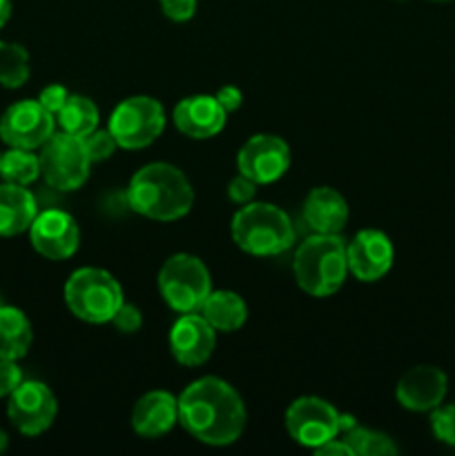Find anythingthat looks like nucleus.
I'll return each instance as SVG.
<instances>
[{"label":"nucleus","mask_w":455,"mask_h":456,"mask_svg":"<svg viewBox=\"0 0 455 456\" xmlns=\"http://www.w3.org/2000/svg\"><path fill=\"white\" fill-rule=\"evenodd\" d=\"M245 405L219 377L196 379L178 396V423L205 445H230L244 435Z\"/></svg>","instance_id":"1"},{"label":"nucleus","mask_w":455,"mask_h":456,"mask_svg":"<svg viewBox=\"0 0 455 456\" xmlns=\"http://www.w3.org/2000/svg\"><path fill=\"white\" fill-rule=\"evenodd\" d=\"M128 205L132 212L152 221H178L194 205V190L178 167L170 163H150L129 181Z\"/></svg>","instance_id":"2"},{"label":"nucleus","mask_w":455,"mask_h":456,"mask_svg":"<svg viewBox=\"0 0 455 456\" xmlns=\"http://www.w3.org/2000/svg\"><path fill=\"white\" fill-rule=\"evenodd\" d=\"M294 281L306 294L333 297L348 274L346 243L339 234H312L299 245L293 261Z\"/></svg>","instance_id":"3"},{"label":"nucleus","mask_w":455,"mask_h":456,"mask_svg":"<svg viewBox=\"0 0 455 456\" xmlns=\"http://www.w3.org/2000/svg\"><path fill=\"white\" fill-rule=\"evenodd\" d=\"M232 240L252 256H277L294 243L288 214L272 203H245L232 218Z\"/></svg>","instance_id":"4"},{"label":"nucleus","mask_w":455,"mask_h":456,"mask_svg":"<svg viewBox=\"0 0 455 456\" xmlns=\"http://www.w3.org/2000/svg\"><path fill=\"white\" fill-rule=\"evenodd\" d=\"M65 303L76 319L85 323H110L123 305V288L101 267H80L67 279Z\"/></svg>","instance_id":"5"},{"label":"nucleus","mask_w":455,"mask_h":456,"mask_svg":"<svg viewBox=\"0 0 455 456\" xmlns=\"http://www.w3.org/2000/svg\"><path fill=\"white\" fill-rule=\"evenodd\" d=\"M159 292L178 314L199 312L212 292V279L203 261L192 254H174L159 270Z\"/></svg>","instance_id":"6"},{"label":"nucleus","mask_w":455,"mask_h":456,"mask_svg":"<svg viewBox=\"0 0 455 456\" xmlns=\"http://www.w3.org/2000/svg\"><path fill=\"white\" fill-rule=\"evenodd\" d=\"M40 176L58 191H74L87 181L92 159L80 136L61 132L40 147Z\"/></svg>","instance_id":"7"},{"label":"nucleus","mask_w":455,"mask_h":456,"mask_svg":"<svg viewBox=\"0 0 455 456\" xmlns=\"http://www.w3.org/2000/svg\"><path fill=\"white\" fill-rule=\"evenodd\" d=\"M120 150H143L152 145L165 129V110L156 98H125L110 116L107 125Z\"/></svg>","instance_id":"8"},{"label":"nucleus","mask_w":455,"mask_h":456,"mask_svg":"<svg viewBox=\"0 0 455 456\" xmlns=\"http://www.w3.org/2000/svg\"><path fill=\"white\" fill-rule=\"evenodd\" d=\"M285 428L299 445L317 450L326 441L342 435V412L319 396H302L290 403Z\"/></svg>","instance_id":"9"},{"label":"nucleus","mask_w":455,"mask_h":456,"mask_svg":"<svg viewBox=\"0 0 455 456\" xmlns=\"http://www.w3.org/2000/svg\"><path fill=\"white\" fill-rule=\"evenodd\" d=\"M56 132V116L38 101H18L0 116V141L21 150H40Z\"/></svg>","instance_id":"10"},{"label":"nucleus","mask_w":455,"mask_h":456,"mask_svg":"<svg viewBox=\"0 0 455 456\" xmlns=\"http://www.w3.org/2000/svg\"><path fill=\"white\" fill-rule=\"evenodd\" d=\"M58 414L54 392L40 381H22L7 396V417L25 436H38L49 430Z\"/></svg>","instance_id":"11"},{"label":"nucleus","mask_w":455,"mask_h":456,"mask_svg":"<svg viewBox=\"0 0 455 456\" xmlns=\"http://www.w3.org/2000/svg\"><path fill=\"white\" fill-rule=\"evenodd\" d=\"M236 167L239 174L252 178L257 185L279 181L290 167L288 142L272 134H254L239 150Z\"/></svg>","instance_id":"12"},{"label":"nucleus","mask_w":455,"mask_h":456,"mask_svg":"<svg viewBox=\"0 0 455 456\" xmlns=\"http://www.w3.org/2000/svg\"><path fill=\"white\" fill-rule=\"evenodd\" d=\"M31 248L49 261H67L80 243V230L74 216L62 209H45L36 214L29 227Z\"/></svg>","instance_id":"13"},{"label":"nucleus","mask_w":455,"mask_h":456,"mask_svg":"<svg viewBox=\"0 0 455 456\" xmlns=\"http://www.w3.org/2000/svg\"><path fill=\"white\" fill-rule=\"evenodd\" d=\"M348 272L361 283H373L388 274L395 258L391 239L379 230H361L346 245Z\"/></svg>","instance_id":"14"},{"label":"nucleus","mask_w":455,"mask_h":456,"mask_svg":"<svg viewBox=\"0 0 455 456\" xmlns=\"http://www.w3.org/2000/svg\"><path fill=\"white\" fill-rule=\"evenodd\" d=\"M217 346V330L199 314H181L170 330V352L186 368L203 365Z\"/></svg>","instance_id":"15"},{"label":"nucleus","mask_w":455,"mask_h":456,"mask_svg":"<svg viewBox=\"0 0 455 456\" xmlns=\"http://www.w3.org/2000/svg\"><path fill=\"white\" fill-rule=\"evenodd\" d=\"M449 387V379L435 365L410 368L397 383V401L410 412H433L442 405Z\"/></svg>","instance_id":"16"},{"label":"nucleus","mask_w":455,"mask_h":456,"mask_svg":"<svg viewBox=\"0 0 455 456\" xmlns=\"http://www.w3.org/2000/svg\"><path fill=\"white\" fill-rule=\"evenodd\" d=\"M228 111L219 105L217 96L208 94H196L187 96L174 107V125L178 132L187 138H212L226 127Z\"/></svg>","instance_id":"17"},{"label":"nucleus","mask_w":455,"mask_h":456,"mask_svg":"<svg viewBox=\"0 0 455 456\" xmlns=\"http://www.w3.org/2000/svg\"><path fill=\"white\" fill-rule=\"evenodd\" d=\"M178 423V399L170 392H147L134 403L132 428L145 439H159Z\"/></svg>","instance_id":"18"},{"label":"nucleus","mask_w":455,"mask_h":456,"mask_svg":"<svg viewBox=\"0 0 455 456\" xmlns=\"http://www.w3.org/2000/svg\"><path fill=\"white\" fill-rule=\"evenodd\" d=\"M303 221L315 234H339L348 223V203L333 187H315L303 200Z\"/></svg>","instance_id":"19"},{"label":"nucleus","mask_w":455,"mask_h":456,"mask_svg":"<svg viewBox=\"0 0 455 456\" xmlns=\"http://www.w3.org/2000/svg\"><path fill=\"white\" fill-rule=\"evenodd\" d=\"M36 214H38V203L25 185L0 183V236L3 239L29 232Z\"/></svg>","instance_id":"20"},{"label":"nucleus","mask_w":455,"mask_h":456,"mask_svg":"<svg viewBox=\"0 0 455 456\" xmlns=\"http://www.w3.org/2000/svg\"><path fill=\"white\" fill-rule=\"evenodd\" d=\"M199 314L212 325L217 332H236L248 321V305L244 298L230 289H217L210 292L201 305Z\"/></svg>","instance_id":"21"},{"label":"nucleus","mask_w":455,"mask_h":456,"mask_svg":"<svg viewBox=\"0 0 455 456\" xmlns=\"http://www.w3.org/2000/svg\"><path fill=\"white\" fill-rule=\"evenodd\" d=\"M31 341L34 330L25 312L13 305H0V359H25Z\"/></svg>","instance_id":"22"},{"label":"nucleus","mask_w":455,"mask_h":456,"mask_svg":"<svg viewBox=\"0 0 455 456\" xmlns=\"http://www.w3.org/2000/svg\"><path fill=\"white\" fill-rule=\"evenodd\" d=\"M56 125L61 132L74 134V136L85 138L98 127V110L89 98L70 94L65 105L56 114Z\"/></svg>","instance_id":"23"},{"label":"nucleus","mask_w":455,"mask_h":456,"mask_svg":"<svg viewBox=\"0 0 455 456\" xmlns=\"http://www.w3.org/2000/svg\"><path fill=\"white\" fill-rule=\"evenodd\" d=\"M40 176V159L34 150L9 147L0 156V178L13 185H31Z\"/></svg>","instance_id":"24"},{"label":"nucleus","mask_w":455,"mask_h":456,"mask_svg":"<svg viewBox=\"0 0 455 456\" xmlns=\"http://www.w3.org/2000/svg\"><path fill=\"white\" fill-rule=\"evenodd\" d=\"M29 52L21 43L0 40V87H22L29 80Z\"/></svg>","instance_id":"25"},{"label":"nucleus","mask_w":455,"mask_h":456,"mask_svg":"<svg viewBox=\"0 0 455 456\" xmlns=\"http://www.w3.org/2000/svg\"><path fill=\"white\" fill-rule=\"evenodd\" d=\"M343 441L348 448L352 450V456H386L397 454V445L393 444L391 436L382 435L377 430H368V428L352 426L351 430L343 432Z\"/></svg>","instance_id":"26"},{"label":"nucleus","mask_w":455,"mask_h":456,"mask_svg":"<svg viewBox=\"0 0 455 456\" xmlns=\"http://www.w3.org/2000/svg\"><path fill=\"white\" fill-rule=\"evenodd\" d=\"M85 141V147H87V154L89 159H92V163H101V160H107L112 154H114V150L119 145H116L114 136L110 134V129H94L92 134H87V136L83 138Z\"/></svg>","instance_id":"27"},{"label":"nucleus","mask_w":455,"mask_h":456,"mask_svg":"<svg viewBox=\"0 0 455 456\" xmlns=\"http://www.w3.org/2000/svg\"><path fill=\"white\" fill-rule=\"evenodd\" d=\"M431 428L442 444L455 445V405H437L433 410Z\"/></svg>","instance_id":"28"},{"label":"nucleus","mask_w":455,"mask_h":456,"mask_svg":"<svg viewBox=\"0 0 455 456\" xmlns=\"http://www.w3.org/2000/svg\"><path fill=\"white\" fill-rule=\"evenodd\" d=\"M110 323H114V328L119 330V332L123 334H134L141 330L143 325V314L138 307L129 305V303H123V305L119 307V312L114 314V319L110 321Z\"/></svg>","instance_id":"29"},{"label":"nucleus","mask_w":455,"mask_h":456,"mask_svg":"<svg viewBox=\"0 0 455 456\" xmlns=\"http://www.w3.org/2000/svg\"><path fill=\"white\" fill-rule=\"evenodd\" d=\"M254 194H257V183H254L252 178L244 176V174H236V176L228 183V196H230L232 203H252Z\"/></svg>","instance_id":"30"},{"label":"nucleus","mask_w":455,"mask_h":456,"mask_svg":"<svg viewBox=\"0 0 455 456\" xmlns=\"http://www.w3.org/2000/svg\"><path fill=\"white\" fill-rule=\"evenodd\" d=\"M22 381L25 379H22V370L18 368V361L0 359V399H7Z\"/></svg>","instance_id":"31"},{"label":"nucleus","mask_w":455,"mask_h":456,"mask_svg":"<svg viewBox=\"0 0 455 456\" xmlns=\"http://www.w3.org/2000/svg\"><path fill=\"white\" fill-rule=\"evenodd\" d=\"M67 98H70L67 87H62V85H47V87L40 92V96L36 98V101H38L40 105L49 111V114L56 116L58 111H61V107L67 102Z\"/></svg>","instance_id":"32"},{"label":"nucleus","mask_w":455,"mask_h":456,"mask_svg":"<svg viewBox=\"0 0 455 456\" xmlns=\"http://www.w3.org/2000/svg\"><path fill=\"white\" fill-rule=\"evenodd\" d=\"M161 9L170 20L186 22L196 13V0H161Z\"/></svg>","instance_id":"33"},{"label":"nucleus","mask_w":455,"mask_h":456,"mask_svg":"<svg viewBox=\"0 0 455 456\" xmlns=\"http://www.w3.org/2000/svg\"><path fill=\"white\" fill-rule=\"evenodd\" d=\"M217 101L219 105L223 107V110L230 114V111H236L241 107V102H244V94H241V89L232 87V85H228V87H221L217 92Z\"/></svg>","instance_id":"34"},{"label":"nucleus","mask_w":455,"mask_h":456,"mask_svg":"<svg viewBox=\"0 0 455 456\" xmlns=\"http://www.w3.org/2000/svg\"><path fill=\"white\" fill-rule=\"evenodd\" d=\"M317 454H342V456H352V450L348 448V444L343 439H330L324 445L315 450Z\"/></svg>","instance_id":"35"},{"label":"nucleus","mask_w":455,"mask_h":456,"mask_svg":"<svg viewBox=\"0 0 455 456\" xmlns=\"http://www.w3.org/2000/svg\"><path fill=\"white\" fill-rule=\"evenodd\" d=\"M12 18V0H0V27H4Z\"/></svg>","instance_id":"36"},{"label":"nucleus","mask_w":455,"mask_h":456,"mask_svg":"<svg viewBox=\"0 0 455 456\" xmlns=\"http://www.w3.org/2000/svg\"><path fill=\"white\" fill-rule=\"evenodd\" d=\"M7 445H9V436H7V432H4L3 428H0V454H3L4 450H7Z\"/></svg>","instance_id":"37"},{"label":"nucleus","mask_w":455,"mask_h":456,"mask_svg":"<svg viewBox=\"0 0 455 456\" xmlns=\"http://www.w3.org/2000/svg\"><path fill=\"white\" fill-rule=\"evenodd\" d=\"M435 3H446V0H435Z\"/></svg>","instance_id":"38"},{"label":"nucleus","mask_w":455,"mask_h":456,"mask_svg":"<svg viewBox=\"0 0 455 456\" xmlns=\"http://www.w3.org/2000/svg\"><path fill=\"white\" fill-rule=\"evenodd\" d=\"M0 305H4V303H3V298H0Z\"/></svg>","instance_id":"39"},{"label":"nucleus","mask_w":455,"mask_h":456,"mask_svg":"<svg viewBox=\"0 0 455 456\" xmlns=\"http://www.w3.org/2000/svg\"><path fill=\"white\" fill-rule=\"evenodd\" d=\"M0 156H3V151H0Z\"/></svg>","instance_id":"40"}]
</instances>
